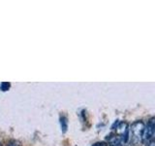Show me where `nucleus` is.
Returning <instances> with one entry per match:
<instances>
[{"mask_svg": "<svg viewBox=\"0 0 155 146\" xmlns=\"http://www.w3.org/2000/svg\"><path fill=\"white\" fill-rule=\"evenodd\" d=\"M144 131V125L142 121H136L131 126V134H132V140L135 144H139L143 140Z\"/></svg>", "mask_w": 155, "mask_h": 146, "instance_id": "obj_1", "label": "nucleus"}, {"mask_svg": "<svg viewBox=\"0 0 155 146\" xmlns=\"http://www.w3.org/2000/svg\"><path fill=\"white\" fill-rule=\"evenodd\" d=\"M155 134V117L150 118L147 122V126H144V131H143V140L145 142H148L152 138Z\"/></svg>", "mask_w": 155, "mask_h": 146, "instance_id": "obj_2", "label": "nucleus"}, {"mask_svg": "<svg viewBox=\"0 0 155 146\" xmlns=\"http://www.w3.org/2000/svg\"><path fill=\"white\" fill-rule=\"evenodd\" d=\"M10 87V84H8V83H3V84H1V86H0V88H1L2 91H6L9 89Z\"/></svg>", "mask_w": 155, "mask_h": 146, "instance_id": "obj_3", "label": "nucleus"}, {"mask_svg": "<svg viewBox=\"0 0 155 146\" xmlns=\"http://www.w3.org/2000/svg\"><path fill=\"white\" fill-rule=\"evenodd\" d=\"M92 146H107V143L106 142H103V141H100V142L94 143Z\"/></svg>", "mask_w": 155, "mask_h": 146, "instance_id": "obj_4", "label": "nucleus"}, {"mask_svg": "<svg viewBox=\"0 0 155 146\" xmlns=\"http://www.w3.org/2000/svg\"><path fill=\"white\" fill-rule=\"evenodd\" d=\"M148 146H155V139H151L149 141Z\"/></svg>", "mask_w": 155, "mask_h": 146, "instance_id": "obj_5", "label": "nucleus"}, {"mask_svg": "<svg viewBox=\"0 0 155 146\" xmlns=\"http://www.w3.org/2000/svg\"><path fill=\"white\" fill-rule=\"evenodd\" d=\"M152 139H155V134H154V135H153V138Z\"/></svg>", "mask_w": 155, "mask_h": 146, "instance_id": "obj_6", "label": "nucleus"}]
</instances>
